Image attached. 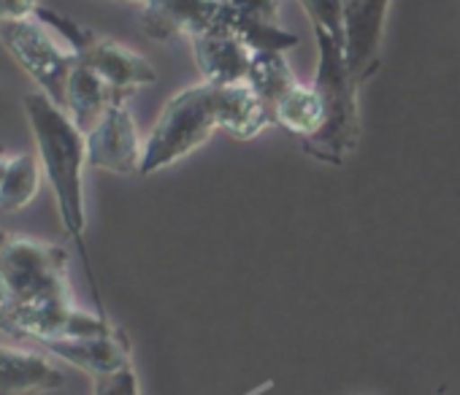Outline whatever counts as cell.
<instances>
[{
  "label": "cell",
  "mask_w": 460,
  "mask_h": 395,
  "mask_svg": "<svg viewBox=\"0 0 460 395\" xmlns=\"http://www.w3.org/2000/svg\"><path fill=\"white\" fill-rule=\"evenodd\" d=\"M114 328L74 303L63 247L0 228V330L44 347L60 338L103 336Z\"/></svg>",
  "instance_id": "obj_1"
},
{
  "label": "cell",
  "mask_w": 460,
  "mask_h": 395,
  "mask_svg": "<svg viewBox=\"0 0 460 395\" xmlns=\"http://www.w3.org/2000/svg\"><path fill=\"white\" fill-rule=\"evenodd\" d=\"M25 117L39 149L41 171L55 192L66 233L82 247L87 231L84 209V168L87 165V136L74 125L63 106L44 92L25 95Z\"/></svg>",
  "instance_id": "obj_2"
},
{
  "label": "cell",
  "mask_w": 460,
  "mask_h": 395,
  "mask_svg": "<svg viewBox=\"0 0 460 395\" xmlns=\"http://www.w3.org/2000/svg\"><path fill=\"white\" fill-rule=\"evenodd\" d=\"M317 39V71H314V90L325 106V125L323 130L304 141V152L328 165H344L347 157L360 144V109H358V90L344 44L336 41L325 31H314Z\"/></svg>",
  "instance_id": "obj_3"
},
{
  "label": "cell",
  "mask_w": 460,
  "mask_h": 395,
  "mask_svg": "<svg viewBox=\"0 0 460 395\" xmlns=\"http://www.w3.org/2000/svg\"><path fill=\"white\" fill-rule=\"evenodd\" d=\"M214 130H219L217 87L200 82L176 92L163 106L152 133L144 141L141 176L157 173L187 157L190 152L203 146Z\"/></svg>",
  "instance_id": "obj_4"
},
{
  "label": "cell",
  "mask_w": 460,
  "mask_h": 395,
  "mask_svg": "<svg viewBox=\"0 0 460 395\" xmlns=\"http://www.w3.org/2000/svg\"><path fill=\"white\" fill-rule=\"evenodd\" d=\"M250 84L258 90L261 101L269 109L274 125L285 127L296 138L309 141L325 125V106L320 92L306 87L290 71L285 52H255L250 68Z\"/></svg>",
  "instance_id": "obj_5"
},
{
  "label": "cell",
  "mask_w": 460,
  "mask_h": 395,
  "mask_svg": "<svg viewBox=\"0 0 460 395\" xmlns=\"http://www.w3.org/2000/svg\"><path fill=\"white\" fill-rule=\"evenodd\" d=\"M0 44L31 76V82H36L39 92L49 95L58 106H63L66 82L71 68L76 66V57L36 14L25 20L0 22Z\"/></svg>",
  "instance_id": "obj_6"
},
{
  "label": "cell",
  "mask_w": 460,
  "mask_h": 395,
  "mask_svg": "<svg viewBox=\"0 0 460 395\" xmlns=\"http://www.w3.org/2000/svg\"><path fill=\"white\" fill-rule=\"evenodd\" d=\"M144 144L128 103H114L87 133V165L119 176L141 173Z\"/></svg>",
  "instance_id": "obj_7"
},
{
  "label": "cell",
  "mask_w": 460,
  "mask_h": 395,
  "mask_svg": "<svg viewBox=\"0 0 460 395\" xmlns=\"http://www.w3.org/2000/svg\"><path fill=\"white\" fill-rule=\"evenodd\" d=\"M387 6L390 0H341L344 55L360 87L379 71Z\"/></svg>",
  "instance_id": "obj_8"
},
{
  "label": "cell",
  "mask_w": 460,
  "mask_h": 395,
  "mask_svg": "<svg viewBox=\"0 0 460 395\" xmlns=\"http://www.w3.org/2000/svg\"><path fill=\"white\" fill-rule=\"evenodd\" d=\"M285 0H222L219 28L236 33L252 52H288L298 47V36L279 25Z\"/></svg>",
  "instance_id": "obj_9"
},
{
  "label": "cell",
  "mask_w": 460,
  "mask_h": 395,
  "mask_svg": "<svg viewBox=\"0 0 460 395\" xmlns=\"http://www.w3.org/2000/svg\"><path fill=\"white\" fill-rule=\"evenodd\" d=\"M222 0H144L141 31L155 41L195 39L217 31Z\"/></svg>",
  "instance_id": "obj_10"
},
{
  "label": "cell",
  "mask_w": 460,
  "mask_h": 395,
  "mask_svg": "<svg viewBox=\"0 0 460 395\" xmlns=\"http://www.w3.org/2000/svg\"><path fill=\"white\" fill-rule=\"evenodd\" d=\"M76 60L90 66L122 98H130L136 90L157 82V71L146 57H141L138 52H133L130 47H125L119 41L98 36V33L90 39V44L79 52Z\"/></svg>",
  "instance_id": "obj_11"
},
{
  "label": "cell",
  "mask_w": 460,
  "mask_h": 395,
  "mask_svg": "<svg viewBox=\"0 0 460 395\" xmlns=\"http://www.w3.org/2000/svg\"><path fill=\"white\" fill-rule=\"evenodd\" d=\"M190 41H192L195 66L206 84L225 87V84L247 82L255 52L236 33L217 28V31H206Z\"/></svg>",
  "instance_id": "obj_12"
},
{
  "label": "cell",
  "mask_w": 460,
  "mask_h": 395,
  "mask_svg": "<svg viewBox=\"0 0 460 395\" xmlns=\"http://www.w3.org/2000/svg\"><path fill=\"white\" fill-rule=\"evenodd\" d=\"M58 360L71 363L74 368L87 371L93 379L122 371L133 365L130 360V338L122 328H114L103 336H79V338H60L41 347Z\"/></svg>",
  "instance_id": "obj_13"
},
{
  "label": "cell",
  "mask_w": 460,
  "mask_h": 395,
  "mask_svg": "<svg viewBox=\"0 0 460 395\" xmlns=\"http://www.w3.org/2000/svg\"><path fill=\"white\" fill-rule=\"evenodd\" d=\"M66 384L49 352L0 344V395H41Z\"/></svg>",
  "instance_id": "obj_14"
},
{
  "label": "cell",
  "mask_w": 460,
  "mask_h": 395,
  "mask_svg": "<svg viewBox=\"0 0 460 395\" xmlns=\"http://www.w3.org/2000/svg\"><path fill=\"white\" fill-rule=\"evenodd\" d=\"M114 103H128V98L111 90L90 66L76 60L63 92V109L74 119V125L87 136Z\"/></svg>",
  "instance_id": "obj_15"
},
{
  "label": "cell",
  "mask_w": 460,
  "mask_h": 395,
  "mask_svg": "<svg viewBox=\"0 0 460 395\" xmlns=\"http://www.w3.org/2000/svg\"><path fill=\"white\" fill-rule=\"evenodd\" d=\"M217 109H219V130L230 133L239 141H250L263 133L271 122L266 103L258 90L247 82L217 87Z\"/></svg>",
  "instance_id": "obj_16"
},
{
  "label": "cell",
  "mask_w": 460,
  "mask_h": 395,
  "mask_svg": "<svg viewBox=\"0 0 460 395\" xmlns=\"http://www.w3.org/2000/svg\"><path fill=\"white\" fill-rule=\"evenodd\" d=\"M41 162L36 160V154L22 152L12 157L6 181L0 187V212L6 215H17L22 209H28L36 195L41 189Z\"/></svg>",
  "instance_id": "obj_17"
},
{
  "label": "cell",
  "mask_w": 460,
  "mask_h": 395,
  "mask_svg": "<svg viewBox=\"0 0 460 395\" xmlns=\"http://www.w3.org/2000/svg\"><path fill=\"white\" fill-rule=\"evenodd\" d=\"M298 4L309 17L312 31H325L336 41L344 44V9H341V0H298Z\"/></svg>",
  "instance_id": "obj_18"
},
{
  "label": "cell",
  "mask_w": 460,
  "mask_h": 395,
  "mask_svg": "<svg viewBox=\"0 0 460 395\" xmlns=\"http://www.w3.org/2000/svg\"><path fill=\"white\" fill-rule=\"evenodd\" d=\"M93 395H141L138 390V376L133 371V365L106 373V376H95L93 379Z\"/></svg>",
  "instance_id": "obj_19"
},
{
  "label": "cell",
  "mask_w": 460,
  "mask_h": 395,
  "mask_svg": "<svg viewBox=\"0 0 460 395\" xmlns=\"http://www.w3.org/2000/svg\"><path fill=\"white\" fill-rule=\"evenodd\" d=\"M39 6H41L39 0H0V22L33 17Z\"/></svg>",
  "instance_id": "obj_20"
},
{
  "label": "cell",
  "mask_w": 460,
  "mask_h": 395,
  "mask_svg": "<svg viewBox=\"0 0 460 395\" xmlns=\"http://www.w3.org/2000/svg\"><path fill=\"white\" fill-rule=\"evenodd\" d=\"M9 165H12V157L9 154H0V187H4V181H6Z\"/></svg>",
  "instance_id": "obj_21"
},
{
  "label": "cell",
  "mask_w": 460,
  "mask_h": 395,
  "mask_svg": "<svg viewBox=\"0 0 460 395\" xmlns=\"http://www.w3.org/2000/svg\"><path fill=\"white\" fill-rule=\"evenodd\" d=\"M133 4H144V0H133Z\"/></svg>",
  "instance_id": "obj_22"
}]
</instances>
